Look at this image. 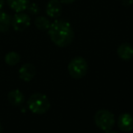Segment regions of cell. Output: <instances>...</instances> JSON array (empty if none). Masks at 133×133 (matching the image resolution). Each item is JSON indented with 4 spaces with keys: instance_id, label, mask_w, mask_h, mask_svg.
Masks as SVG:
<instances>
[{
    "instance_id": "obj_1",
    "label": "cell",
    "mask_w": 133,
    "mask_h": 133,
    "mask_svg": "<svg viewBox=\"0 0 133 133\" xmlns=\"http://www.w3.org/2000/svg\"><path fill=\"white\" fill-rule=\"evenodd\" d=\"M47 31L52 42L59 47L69 46L74 39V31L66 20L56 19L51 23Z\"/></svg>"
},
{
    "instance_id": "obj_2",
    "label": "cell",
    "mask_w": 133,
    "mask_h": 133,
    "mask_svg": "<svg viewBox=\"0 0 133 133\" xmlns=\"http://www.w3.org/2000/svg\"><path fill=\"white\" fill-rule=\"evenodd\" d=\"M27 106L30 111L33 113L44 114L50 109L51 103L46 95L42 93H35L28 99Z\"/></svg>"
},
{
    "instance_id": "obj_3",
    "label": "cell",
    "mask_w": 133,
    "mask_h": 133,
    "mask_svg": "<svg viewBox=\"0 0 133 133\" xmlns=\"http://www.w3.org/2000/svg\"><path fill=\"white\" fill-rule=\"evenodd\" d=\"M88 71V63L83 57L77 56L71 60L68 64V72L74 79H81L84 77Z\"/></svg>"
},
{
    "instance_id": "obj_4",
    "label": "cell",
    "mask_w": 133,
    "mask_h": 133,
    "mask_svg": "<svg viewBox=\"0 0 133 133\" xmlns=\"http://www.w3.org/2000/svg\"><path fill=\"white\" fill-rule=\"evenodd\" d=\"M94 121L97 127L104 131H108L112 129L114 125V116L108 110H99L95 113Z\"/></svg>"
},
{
    "instance_id": "obj_5",
    "label": "cell",
    "mask_w": 133,
    "mask_h": 133,
    "mask_svg": "<svg viewBox=\"0 0 133 133\" xmlns=\"http://www.w3.org/2000/svg\"><path fill=\"white\" fill-rule=\"evenodd\" d=\"M30 24H31L30 16L23 12L17 13L15 15L14 17L12 18V21H11V25L16 32L25 31L26 28L30 26Z\"/></svg>"
},
{
    "instance_id": "obj_6",
    "label": "cell",
    "mask_w": 133,
    "mask_h": 133,
    "mask_svg": "<svg viewBox=\"0 0 133 133\" xmlns=\"http://www.w3.org/2000/svg\"><path fill=\"white\" fill-rule=\"evenodd\" d=\"M18 74H19V77L21 80L25 82H30L34 79V77L36 74V69L32 63H25L19 69Z\"/></svg>"
},
{
    "instance_id": "obj_7",
    "label": "cell",
    "mask_w": 133,
    "mask_h": 133,
    "mask_svg": "<svg viewBox=\"0 0 133 133\" xmlns=\"http://www.w3.org/2000/svg\"><path fill=\"white\" fill-rule=\"evenodd\" d=\"M62 3L59 0H50L46 5V15L52 18H58L62 14Z\"/></svg>"
},
{
    "instance_id": "obj_8",
    "label": "cell",
    "mask_w": 133,
    "mask_h": 133,
    "mask_svg": "<svg viewBox=\"0 0 133 133\" xmlns=\"http://www.w3.org/2000/svg\"><path fill=\"white\" fill-rule=\"evenodd\" d=\"M118 125L121 130L129 132L133 130V116L130 113H122L119 117Z\"/></svg>"
},
{
    "instance_id": "obj_9",
    "label": "cell",
    "mask_w": 133,
    "mask_h": 133,
    "mask_svg": "<svg viewBox=\"0 0 133 133\" xmlns=\"http://www.w3.org/2000/svg\"><path fill=\"white\" fill-rule=\"evenodd\" d=\"M117 54L118 56L123 61H129L133 57V47L128 43H123L119 45Z\"/></svg>"
},
{
    "instance_id": "obj_10",
    "label": "cell",
    "mask_w": 133,
    "mask_h": 133,
    "mask_svg": "<svg viewBox=\"0 0 133 133\" xmlns=\"http://www.w3.org/2000/svg\"><path fill=\"white\" fill-rule=\"evenodd\" d=\"M6 2L8 6L16 13L26 10L28 5L30 4V0H6Z\"/></svg>"
},
{
    "instance_id": "obj_11",
    "label": "cell",
    "mask_w": 133,
    "mask_h": 133,
    "mask_svg": "<svg viewBox=\"0 0 133 133\" xmlns=\"http://www.w3.org/2000/svg\"><path fill=\"white\" fill-rule=\"evenodd\" d=\"M8 102L14 106H20L24 102V94L18 89L12 90L7 95Z\"/></svg>"
},
{
    "instance_id": "obj_12",
    "label": "cell",
    "mask_w": 133,
    "mask_h": 133,
    "mask_svg": "<svg viewBox=\"0 0 133 133\" xmlns=\"http://www.w3.org/2000/svg\"><path fill=\"white\" fill-rule=\"evenodd\" d=\"M11 21L12 18L10 15L0 10V33H5L8 31L11 25Z\"/></svg>"
},
{
    "instance_id": "obj_13",
    "label": "cell",
    "mask_w": 133,
    "mask_h": 133,
    "mask_svg": "<svg viewBox=\"0 0 133 133\" xmlns=\"http://www.w3.org/2000/svg\"><path fill=\"white\" fill-rule=\"evenodd\" d=\"M50 25H51V22L45 16H37L35 20V25L37 27V29L41 30V31L48 30L50 27Z\"/></svg>"
},
{
    "instance_id": "obj_14",
    "label": "cell",
    "mask_w": 133,
    "mask_h": 133,
    "mask_svg": "<svg viewBox=\"0 0 133 133\" xmlns=\"http://www.w3.org/2000/svg\"><path fill=\"white\" fill-rule=\"evenodd\" d=\"M20 57L19 54L16 53V52H10V53L5 54V61L6 63V64L10 65V66H14V65L17 64L20 62Z\"/></svg>"
},
{
    "instance_id": "obj_15",
    "label": "cell",
    "mask_w": 133,
    "mask_h": 133,
    "mask_svg": "<svg viewBox=\"0 0 133 133\" xmlns=\"http://www.w3.org/2000/svg\"><path fill=\"white\" fill-rule=\"evenodd\" d=\"M27 12L29 13V14L31 15H37L39 12V7L38 5H36V4L35 3H31L28 5L27 8H26Z\"/></svg>"
},
{
    "instance_id": "obj_16",
    "label": "cell",
    "mask_w": 133,
    "mask_h": 133,
    "mask_svg": "<svg viewBox=\"0 0 133 133\" xmlns=\"http://www.w3.org/2000/svg\"><path fill=\"white\" fill-rule=\"evenodd\" d=\"M132 4H133V0H122V5L126 7L131 5Z\"/></svg>"
},
{
    "instance_id": "obj_17",
    "label": "cell",
    "mask_w": 133,
    "mask_h": 133,
    "mask_svg": "<svg viewBox=\"0 0 133 133\" xmlns=\"http://www.w3.org/2000/svg\"><path fill=\"white\" fill-rule=\"evenodd\" d=\"M62 4H72V2H74L75 0H59Z\"/></svg>"
},
{
    "instance_id": "obj_18",
    "label": "cell",
    "mask_w": 133,
    "mask_h": 133,
    "mask_svg": "<svg viewBox=\"0 0 133 133\" xmlns=\"http://www.w3.org/2000/svg\"><path fill=\"white\" fill-rule=\"evenodd\" d=\"M4 6H5V0H0V10H2Z\"/></svg>"
},
{
    "instance_id": "obj_19",
    "label": "cell",
    "mask_w": 133,
    "mask_h": 133,
    "mask_svg": "<svg viewBox=\"0 0 133 133\" xmlns=\"http://www.w3.org/2000/svg\"><path fill=\"white\" fill-rule=\"evenodd\" d=\"M106 133H117V132H115V131H111V130H108V131H105Z\"/></svg>"
},
{
    "instance_id": "obj_20",
    "label": "cell",
    "mask_w": 133,
    "mask_h": 133,
    "mask_svg": "<svg viewBox=\"0 0 133 133\" xmlns=\"http://www.w3.org/2000/svg\"><path fill=\"white\" fill-rule=\"evenodd\" d=\"M2 132V126H1V124H0V133Z\"/></svg>"
}]
</instances>
